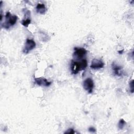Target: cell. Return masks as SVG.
Listing matches in <instances>:
<instances>
[{
    "instance_id": "cell-12",
    "label": "cell",
    "mask_w": 134,
    "mask_h": 134,
    "mask_svg": "<svg viewBox=\"0 0 134 134\" xmlns=\"http://www.w3.org/2000/svg\"><path fill=\"white\" fill-rule=\"evenodd\" d=\"M129 87H130V91L131 93H133L134 91V87H133V80H132L131 82L129 83Z\"/></svg>"
},
{
    "instance_id": "cell-6",
    "label": "cell",
    "mask_w": 134,
    "mask_h": 134,
    "mask_svg": "<svg viewBox=\"0 0 134 134\" xmlns=\"http://www.w3.org/2000/svg\"><path fill=\"white\" fill-rule=\"evenodd\" d=\"M104 66V62L100 60L97 59H94L92 60L90 68L92 69H99L103 68Z\"/></svg>"
},
{
    "instance_id": "cell-10",
    "label": "cell",
    "mask_w": 134,
    "mask_h": 134,
    "mask_svg": "<svg viewBox=\"0 0 134 134\" xmlns=\"http://www.w3.org/2000/svg\"><path fill=\"white\" fill-rule=\"evenodd\" d=\"M30 23H31V19L28 18L26 19H24L21 21V24H22V25L26 27H27Z\"/></svg>"
},
{
    "instance_id": "cell-1",
    "label": "cell",
    "mask_w": 134,
    "mask_h": 134,
    "mask_svg": "<svg viewBox=\"0 0 134 134\" xmlns=\"http://www.w3.org/2000/svg\"><path fill=\"white\" fill-rule=\"evenodd\" d=\"M87 66V61L85 59H83L80 61L72 60L71 65L72 73L73 74H77L79 71L84 70Z\"/></svg>"
},
{
    "instance_id": "cell-3",
    "label": "cell",
    "mask_w": 134,
    "mask_h": 134,
    "mask_svg": "<svg viewBox=\"0 0 134 134\" xmlns=\"http://www.w3.org/2000/svg\"><path fill=\"white\" fill-rule=\"evenodd\" d=\"M87 51L85 48L82 47H74L73 57L75 59L81 60L83 59Z\"/></svg>"
},
{
    "instance_id": "cell-14",
    "label": "cell",
    "mask_w": 134,
    "mask_h": 134,
    "mask_svg": "<svg viewBox=\"0 0 134 134\" xmlns=\"http://www.w3.org/2000/svg\"><path fill=\"white\" fill-rule=\"evenodd\" d=\"M88 130H89L90 132H93V133L95 132L96 131V129L94 127H90L89 129H88Z\"/></svg>"
},
{
    "instance_id": "cell-4",
    "label": "cell",
    "mask_w": 134,
    "mask_h": 134,
    "mask_svg": "<svg viewBox=\"0 0 134 134\" xmlns=\"http://www.w3.org/2000/svg\"><path fill=\"white\" fill-rule=\"evenodd\" d=\"M36 43L32 39H27L25 44L24 48L23 49V52L25 54H28L32 50L36 47Z\"/></svg>"
},
{
    "instance_id": "cell-11",
    "label": "cell",
    "mask_w": 134,
    "mask_h": 134,
    "mask_svg": "<svg viewBox=\"0 0 134 134\" xmlns=\"http://www.w3.org/2000/svg\"><path fill=\"white\" fill-rule=\"evenodd\" d=\"M126 121L123 119H121L118 122V128L119 129H122L126 125Z\"/></svg>"
},
{
    "instance_id": "cell-5",
    "label": "cell",
    "mask_w": 134,
    "mask_h": 134,
    "mask_svg": "<svg viewBox=\"0 0 134 134\" xmlns=\"http://www.w3.org/2000/svg\"><path fill=\"white\" fill-rule=\"evenodd\" d=\"M83 86L84 90L87 92L92 93L94 88V82L93 80L90 77L86 78L83 82Z\"/></svg>"
},
{
    "instance_id": "cell-13",
    "label": "cell",
    "mask_w": 134,
    "mask_h": 134,
    "mask_svg": "<svg viewBox=\"0 0 134 134\" xmlns=\"http://www.w3.org/2000/svg\"><path fill=\"white\" fill-rule=\"evenodd\" d=\"M75 132L74 131V130H73V129H72V128H70V129H68L65 132H64V133H70V134H71V133H74Z\"/></svg>"
},
{
    "instance_id": "cell-2",
    "label": "cell",
    "mask_w": 134,
    "mask_h": 134,
    "mask_svg": "<svg viewBox=\"0 0 134 134\" xmlns=\"http://www.w3.org/2000/svg\"><path fill=\"white\" fill-rule=\"evenodd\" d=\"M17 20V16L12 15L9 12L6 13L5 15V22L2 25V26L5 29H9L10 27L14 26Z\"/></svg>"
},
{
    "instance_id": "cell-9",
    "label": "cell",
    "mask_w": 134,
    "mask_h": 134,
    "mask_svg": "<svg viewBox=\"0 0 134 134\" xmlns=\"http://www.w3.org/2000/svg\"><path fill=\"white\" fill-rule=\"evenodd\" d=\"M36 12L37 13L40 14H44L47 11V8L45 5L43 3L37 4L36 7Z\"/></svg>"
},
{
    "instance_id": "cell-15",
    "label": "cell",
    "mask_w": 134,
    "mask_h": 134,
    "mask_svg": "<svg viewBox=\"0 0 134 134\" xmlns=\"http://www.w3.org/2000/svg\"><path fill=\"white\" fill-rule=\"evenodd\" d=\"M123 51H124V50H122V51H118V53H119L120 54H121L122 53Z\"/></svg>"
},
{
    "instance_id": "cell-7",
    "label": "cell",
    "mask_w": 134,
    "mask_h": 134,
    "mask_svg": "<svg viewBox=\"0 0 134 134\" xmlns=\"http://www.w3.org/2000/svg\"><path fill=\"white\" fill-rule=\"evenodd\" d=\"M35 82L37 85L44 87H48L51 84V82H49L46 79L41 77L35 78Z\"/></svg>"
},
{
    "instance_id": "cell-8",
    "label": "cell",
    "mask_w": 134,
    "mask_h": 134,
    "mask_svg": "<svg viewBox=\"0 0 134 134\" xmlns=\"http://www.w3.org/2000/svg\"><path fill=\"white\" fill-rule=\"evenodd\" d=\"M111 68L112 70L114 72V75L116 76H121L123 74V70L121 66H119L118 65H117L116 63L113 62L111 64Z\"/></svg>"
}]
</instances>
